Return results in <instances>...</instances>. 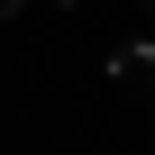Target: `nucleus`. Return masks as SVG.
Listing matches in <instances>:
<instances>
[{"mask_svg":"<svg viewBox=\"0 0 155 155\" xmlns=\"http://www.w3.org/2000/svg\"><path fill=\"white\" fill-rule=\"evenodd\" d=\"M110 73H119V91L155 101V46H119V55H110Z\"/></svg>","mask_w":155,"mask_h":155,"instance_id":"obj_1","label":"nucleus"},{"mask_svg":"<svg viewBox=\"0 0 155 155\" xmlns=\"http://www.w3.org/2000/svg\"><path fill=\"white\" fill-rule=\"evenodd\" d=\"M18 9H28V0H0V18H18Z\"/></svg>","mask_w":155,"mask_h":155,"instance_id":"obj_2","label":"nucleus"}]
</instances>
